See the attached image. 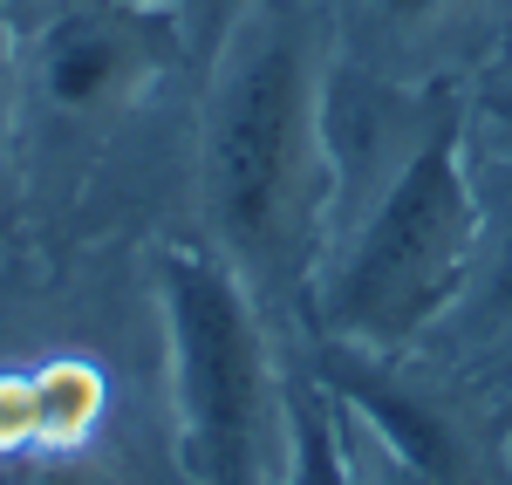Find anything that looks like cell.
<instances>
[{
	"mask_svg": "<svg viewBox=\"0 0 512 485\" xmlns=\"http://www.w3.org/2000/svg\"><path fill=\"white\" fill-rule=\"evenodd\" d=\"M465 117L472 89L458 82L403 89L335 55L328 82L335 219L301 342L403 356L437 328L478 240Z\"/></svg>",
	"mask_w": 512,
	"mask_h": 485,
	"instance_id": "1",
	"label": "cell"
},
{
	"mask_svg": "<svg viewBox=\"0 0 512 485\" xmlns=\"http://www.w3.org/2000/svg\"><path fill=\"white\" fill-rule=\"evenodd\" d=\"M328 82L335 21L321 0H253L198 82L192 185L205 253L246 281L287 349L308 335V294L335 219Z\"/></svg>",
	"mask_w": 512,
	"mask_h": 485,
	"instance_id": "2",
	"label": "cell"
},
{
	"mask_svg": "<svg viewBox=\"0 0 512 485\" xmlns=\"http://www.w3.org/2000/svg\"><path fill=\"white\" fill-rule=\"evenodd\" d=\"M171 349V445L185 485L287 479V342L233 267L205 246H158Z\"/></svg>",
	"mask_w": 512,
	"mask_h": 485,
	"instance_id": "3",
	"label": "cell"
},
{
	"mask_svg": "<svg viewBox=\"0 0 512 485\" xmlns=\"http://www.w3.org/2000/svg\"><path fill=\"white\" fill-rule=\"evenodd\" d=\"M301 363L328 383V397L369 424L383 445L437 485H512V410L417 349L369 356L349 342H301Z\"/></svg>",
	"mask_w": 512,
	"mask_h": 485,
	"instance_id": "4",
	"label": "cell"
},
{
	"mask_svg": "<svg viewBox=\"0 0 512 485\" xmlns=\"http://www.w3.org/2000/svg\"><path fill=\"white\" fill-rule=\"evenodd\" d=\"M21 110L41 137H96L164 76H192L178 7H69L14 28Z\"/></svg>",
	"mask_w": 512,
	"mask_h": 485,
	"instance_id": "5",
	"label": "cell"
},
{
	"mask_svg": "<svg viewBox=\"0 0 512 485\" xmlns=\"http://www.w3.org/2000/svg\"><path fill=\"white\" fill-rule=\"evenodd\" d=\"M335 21V55L362 76L472 89L512 28V0H321Z\"/></svg>",
	"mask_w": 512,
	"mask_h": 485,
	"instance_id": "6",
	"label": "cell"
},
{
	"mask_svg": "<svg viewBox=\"0 0 512 485\" xmlns=\"http://www.w3.org/2000/svg\"><path fill=\"white\" fill-rule=\"evenodd\" d=\"M472 192H478L472 267L451 294V308L437 315V328L417 342V356L512 410V164L472 144Z\"/></svg>",
	"mask_w": 512,
	"mask_h": 485,
	"instance_id": "7",
	"label": "cell"
},
{
	"mask_svg": "<svg viewBox=\"0 0 512 485\" xmlns=\"http://www.w3.org/2000/svg\"><path fill=\"white\" fill-rule=\"evenodd\" d=\"M294 356V349H287ZM280 485H355L349 451H342V417L321 376L301 356L287 369V479Z\"/></svg>",
	"mask_w": 512,
	"mask_h": 485,
	"instance_id": "8",
	"label": "cell"
},
{
	"mask_svg": "<svg viewBox=\"0 0 512 485\" xmlns=\"http://www.w3.org/2000/svg\"><path fill=\"white\" fill-rule=\"evenodd\" d=\"M253 0H178V28H185V55H192V82H205V69L219 62L226 35L239 28Z\"/></svg>",
	"mask_w": 512,
	"mask_h": 485,
	"instance_id": "9",
	"label": "cell"
},
{
	"mask_svg": "<svg viewBox=\"0 0 512 485\" xmlns=\"http://www.w3.org/2000/svg\"><path fill=\"white\" fill-rule=\"evenodd\" d=\"M328 390V383H321ZM335 417H342V451H349V472H355V485H437V479H424L417 465H403L369 424H355L349 410L335 404Z\"/></svg>",
	"mask_w": 512,
	"mask_h": 485,
	"instance_id": "10",
	"label": "cell"
},
{
	"mask_svg": "<svg viewBox=\"0 0 512 485\" xmlns=\"http://www.w3.org/2000/svg\"><path fill=\"white\" fill-rule=\"evenodd\" d=\"M478 151L512 164V82H472V117H465Z\"/></svg>",
	"mask_w": 512,
	"mask_h": 485,
	"instance_id": "11",
	"label": "cell"
},
{
	"mask_svg": "<svg viewBox=\"0 0 512 485\" xmlns=\"http://www.w3.org/2000/svg\"><path fill=\"white\" fill-rule=\"evenodd\" d=\"M69 7H158V0H14V28H35L48 14H69ZM178 7V0H164Z\"/></svg>",
	"mask_w": 512,
	"mask_h": 485,
	"instance_id": "12",
	"label": "cell"
},
{
	"mask_svg": "<svg viewBox=\"0 0 512 485\" xmlns=\"http://www.w3.org/2000/svg\"><path fill=\"white\" fill-rule=\"evenodd\" d=\"M7 76H14V0H0V110H7Z\"/></svg>",
	"mask_w": 512,
	"mask_h": 485,
	"instance_id": "13",
	"label": "cell"
},
{
	"mask_svg": "<svg viewBox=\"0 0 512 485\" xmlns=\"http://www.w3.org/2000/svg\"><path fill=\"white\" fill-rule=\"evenodd\" d=\"M478 82H512V28H506V41H499V55L485 62V76Z\"/></svg>",
	"mask_w": 512,
	"mask_h": 485,
	"instance_id": "14",
	"label": "cell"
}]
</instances>
